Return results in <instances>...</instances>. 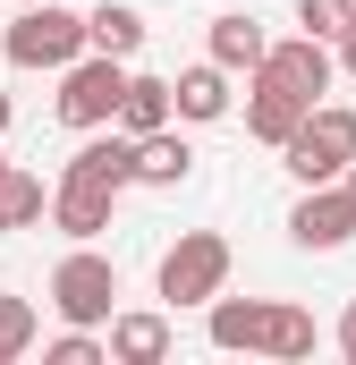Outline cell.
<instances>
[{"label": "cell", "mask_w": 356, "mask_h": 365, "mask_svg": "<svg viewBox=\"0 0 356 365\" xmlns=\"http://www.w3.org/2000/svg\"><path fill=\"white\" fill-rule=\"evenodd\" d=\"M280 162H288V179H297V187L348 179V162H356V110H348V102H314L305 128L280 145Z\"/></svg>", "instance_id": "6da1fadb"}, {"label": "cell", "mask_w": 356, "mask_h": 365, "mask_svg": "<svg viewBox=\"0 0 356 365\" xmlns=\"http://www.w3.org/2000/svg\"><path fill=\"white\" fill-rule=\"evenodd\" d=\"M229 289V238L221 230H178V247L162 255V306H212Z\"/></svg>", "instance_id": "7a4b0ae2"}, {"label": "cell", "mask_w": 356, "mask_h": 365, "mask_svg": "<svg viewBox=\"0 0 356 365\" xmlns=\"http://www.w3.org/2000/svg\"><path fill=\"white\" fill-rule=\"evenodd\" d=\"M119 102H127V60L85 51V60H68V68H60V119H68L77 136L119 128Z\"/></svg>", "instance_id": "3957f363"}, {"label": "cell", "mask_w": 356, "mask_h": 365, "mask_svg": "<svg viewBox=\"0 0 356 365\" xmlns=\"http://www.w3.org/2000/svg\"><path fill=\"white\" fill-rule=\"evenodd\" d=\"M85 17L77 9H60V0H26L17 9V26H9V60L17 68H68V60H85Z\"/></svg>", "instance_id": "277c9868"}, {"label": "cell", "mask_w": 356, "mask_h": 365, "mask_svg": "<svg viewBox=\"0 0 356 365\" xmlns=\"http://www.w3.org/2000/svg\"><path fill=\"white\" fill-rule=\"evenodd\" d=\"M51 306H60V323H110L119 314V264L93 255V247L60 255L51 264Z\"/></svg>", "instance_id": "5b68a950"}, {"label": "cell", "mask_w": 356, "mask_h": 365, "mask_svg": "<svg viewBox=\"0 0 356 365\" xmlns=\"http://www.w3.org/2000/svg\"><path fill=\"white\" fill-rule=\"evenodd\" d=\"M288 238L305 247V255H331V247H348L356 238V187L348 179H323L297 195V212H288Z\"/></svg>", "instance_id": "8992f818"}, {"label": "cell", "mask_w": 356, "mask_h": 365, "mask_svg": "<svg viewBox=\"0 0 356 365\" xmlns=\"http://www.w3.org/2000/svg\"><path fill=\"white\" fill-rule=\"evenodd\" d=\"M263 77H280V86L305 93V102H323L331 77H340V60H331L323 34H288V43H271V51H263Z\"/></svg>", "instance_id": "52a82bcc"}, {"label": "cell", "mask_w": 356, "mask_h": 365, "mask_svg": "<svg viewBox=\"0 0 356 365\" xmlns=\"http://www.w3.org/2000/svg\"><path fill=\"white\" fill-rule=\"evenodd\" d=\"M60 179L110 187V195H119V187H136V136H127V128H93L85 145L68 153V170H60Z\"/></svg>", "instance_id": "ba28073f"}, {"label": "cell", "mask_w": 356, "mask_h": 365, "mask_svg": "<svg viewBox=\"0 0 356 365\" xmlns=\"http://www.w3.org/2000/svg\"><path fill=\"white\" fill-rule=\"evenodd\" d=\"M305 110H314L305 93H288L280 77L255 68V86H246V136H255V145H288V136L305 128Z\"/></svg>", "instance_id": "9c48e42d"}, {"label": "cell", "mask_w": 356, "mask_h": 365, "mask_svg": "<svg viewBox=\"0 0 356 365\" xmlns=\"http://www.w3.org/2000/svg\"><path fill=\"white\" fill-rule=\"evenodd\" d=\"M110 204H119L110 187H85V179H60V187H51V230H60V238H77V247H93V238L110 230Z\"/></svg>", "instance_id": "30bf717a"}, {"label": "cell", "mask_w": 356, "mask_h": 365, "mask_svg": "<svg viewBox=\"0 0 356 365\" xmlns=\"http://www.w3.org/2000/svg\"><path fill=\"white\" fill-rule=\"evenodd\" d=\"M229 77L238 68H221V60H195V68H178L170 86H178V119H229Z\"/></svg>", "instance_id": "8fae6325"}, {"label": "cell", "mask_w": 356, "mask_h": 365, "mask_svg": "<svg viewBox=\"0 0 356 365\" xmlns=\"http://www.w3.org/2000/svg\"><path fill=\"white\" fill-rule=\"evenodd\" d=\"M110 357L119 365H162L170 357V314H110Z\"/></svg>", "instance_id": "7c38bea8"}, {"label": "cell", "mask_w": 356, "mask_h": 365, "mask_svg": "<svg viewBox=\"0 0 356 365\" xmlns=\"http://www.w3.org/2000/svg\"><path fill=\"white\" fill-rule=\"evenodd\" d=\"M178 119V86L170 77H127V102H119V128L127 136H162Z\"/></svg>", "instance_id": "4fadbf2b"}, {"label": "cell", "mask_w": 356, "mask_h": 365, "mask_svg": "<svg viewBox=\"0 0 356 365\" xmlns=\"http://www.w3.org/2000/svg\"><path fill=\"white\" fill-rule=\"evenodd\" d=\"M187 170H195V145H187L178 128L136 136V187H187Z\"/></svg>", "instance_id": "5bb4252c"}, {"label": "cell", "mask_w": 356, "mask_h": 365, "mask_svg": "<svg viewBox=\"0 0 356 365\" xmlns=\"http://www.w3.org/2000/svg\"><path fill=\"white\" fill-rule=\"evenodd\" d=\"M263 51H271V34H263V17H246V9H229V17H212V60L221 68H263Z\"/></svg>", "instance_id": "9a60e30c"}, {"label": "cell", "mask_w": 356, "mask_h": 365, "mask_svg": "<svg viewBox=\"0 0 356 365\" xmlns=\"http://www.w3.org/2000/svg\"><path fill=\"white\" fill-rule=\"evenodd\" d=\"M263 314L271 297H212V349H263Z\"/></svg>", "instance_id": "2e32d148"}, {"label": "cell", "mask_w": 356, "mask_h": 365, "mask_svg": "<svg viewBox=\"0 0 356 365\" xmlns=\"http://www.w3.org/2000/svg\"><path fill=\"white\" fill-rule=\"evenodd\" d=\"M255 357H280V365L314 357V314H305V306H288V297H271V314H263V349H255Z\"/></svg>", "instance_id": "e0dca14e"}, {"label": "cell", "mask_w": 356, "mask_h": 365, "mask_svg": "<svg viewBox=\"0 0 356 365\" xmlns=\"http://www.w3.org/2000/svg\"><path fill=\"white\" fill-rule=\"evenodd\" d=\"M85 43L110 51V60H136V51H145V17H136L127 0H102V9L85 17Z\"/></svg>", "instance_id": "ac0fdd59"}, {"label": "cell", "mask_w": 356, "mask_h": 365, "mask_svg": "<svg viewBox=\"0 0 356 365\" xmlns=\"http://www.w3.org/2000/svg\"><path fill=\"white\" fill-rule=\"evenodd\" d=\"M0 212H9V230H34V221L51 212V195H43V179L9 162V170H0Z\"/></svg>", "instance_id": "d6986e66"}, {"label": "cell", "mask_w": 356, "mask_h": 365, "mask_svg": "<svg viewBox=\"0 0 356 365\" xmlns=\"http://www.w3.org/2000/svg\"><path fill=\"white\" fill-rule=\"evenodd\" d=\"M34 331H43V323H34V306H26V297H0V365L26 357V349H34Z\"/></svg>", "instance_id": "ffe728a7"}, {"label": "cell", "mask_w": 356, "mask_h": 365, "mask_svg": "<svg viewBox=\"0 0 356 365\" xmlns=\"http://www.w3.org/2000/svg\"><path fill=\"white\" fill-rule=\"evenodd\" d=\"M297 26L323 34V43H340V34L356 26V0H297Z\"/></svg>", "instance_id": "44dd1931"}, {"label": "cell", "mask_w": 356, "mask_h": 365, "mask_svg": "<svg viewBox=\"0 0 356 365\" xmlns=\"http://www.w3.org/2000/svg\"><path fill=\"white\" fill-rule=\"evenodd\" d=\"M340 357L356 365V306H348V314H340Z\"/></svg>", "instance_id": "7402d4cb"}, {"label": "cell", "mask_w": 356, "mask_h": 365, "mask_svg": "<svg viewBox=\"0 0 356 365\" xmlns=\"http://www.w3.org/2000/svg\"><path fill=\"white\" fill-rule=\"evenodd\" d=\"M340 68H348V77H356V26H348V34H340Z\"/></svg>", "instance_id": "603a6c76"}, {"label": "cell", "mask_w": 356, "mask_h": 365, "mask_svg": "<svg viewBox=\"0 0 356 365\" xmlns=\"http://www.w3.org/2000/svg\"><path fill=\"white\" fill-rule=\"evenodd\" d=\"M0 136H9V93H0Z\"/></svg>", "instance_id": "cb8c5ba5"}, {"label": "cell", "mask_w": 356, "mask_h": 365, "mask_svg": "<svg viewBox=\"0 0 356 365\" xmlns=\"http://www.w3.org/2000/svg\"><path fill=\"white\" fill-rule=\"evenodd\" d=\"M0 238H9V212H0Z\"/></svg>", "instance_id": "d4e9b609"}, {"label": "cell", "mask_w": 356, "mask_h": 365, "mask_svg": "<svg viewBox=\"0 0 356 365\" xmlns=\"http://www.w3.org/2000/svg\"><path fill=\"white\" fill-rule=\"evenodd\" d=\"M0 170H9V162H0Z\"/></svg>", "instance_id": "484cf974"}]
</instances>
